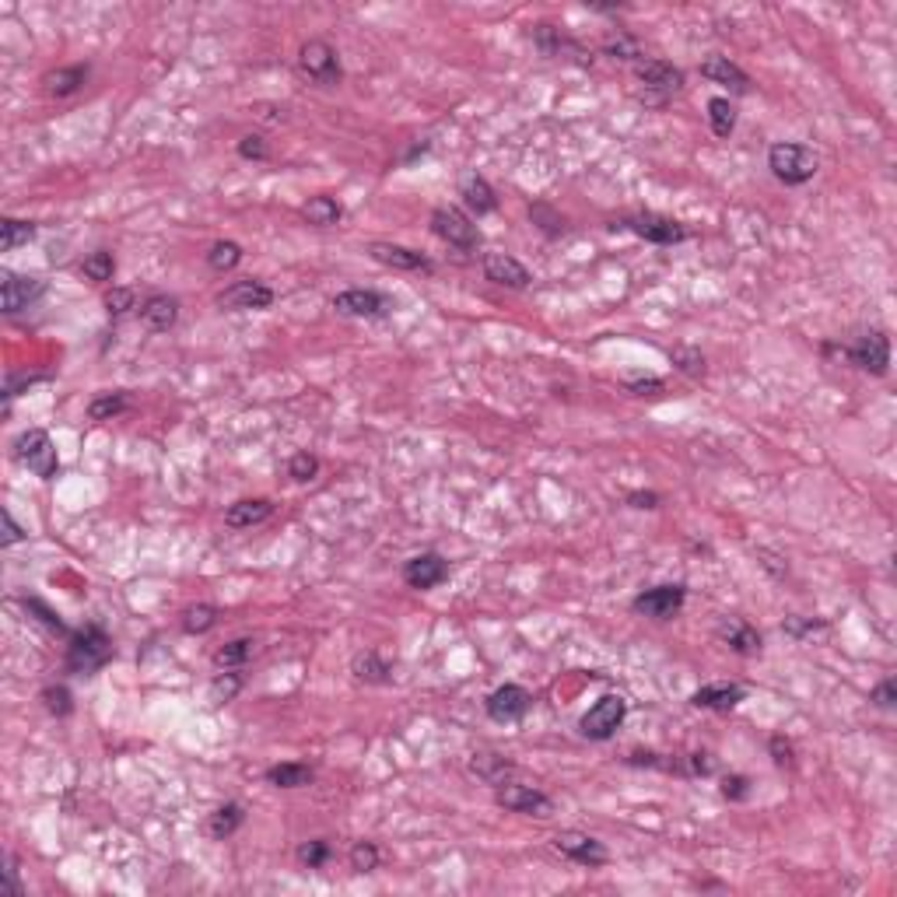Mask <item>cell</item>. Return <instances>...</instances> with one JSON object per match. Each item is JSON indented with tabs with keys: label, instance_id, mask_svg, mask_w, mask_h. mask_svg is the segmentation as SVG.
Here are the masks:
<instances>
[{
	"label": "cell",
	"instance_id": "cell-42",
	"mask_svg": "<svg viewBox=\"0 0 897 897\" xmlns=\"http://www.w3.org/2000/svg\"><path fill=\"white\" fill-rule=\"evenodd\" d=\"M243 691V677L239 673H218L214 680H210V701H218V705H225V701H232L235 694Z\"/></svg>",
	"mask_w": 897,
	"mask_h": 897
},
{
	"label": "cell",
	"instance_id": "cell-59",
	"mask_svg": "<svg viewBox=\"0 0 897 897\" xmlns=\"http://www.w3.org/2000/svg\"><path fill=\"white\" fill-rule=\"evenodd\" d=\"M624 386H628L631 393H649V389L659 393V389H662V379H628Z\"/></svg>",
	"mask_w": 897,
	"mask_h": 897
},
{
	"label": "cell",
	"instance_id": "cell-12",
	"mask_svg": "<svg viewBox=\"0 0 897 897\" xmlns=\"http://www.w3.org/2000/svg\"><path fill=\"white\" fill-rule=\"evenodd\" d=\"M494 799H498V807H505L508 814L551 816V810H554V803H551L547 792H540V789H533V785H516V782L501 785V789L494 792Z\"/></svg>",
	"mask_w": 897,
	"mask_h": 897
},
{
	"label": "cell",
	"instance_id": "cell-3",
	"mask_svg": "<svg viewBox=\"0 0 897 897\" xmlns=\"http://www.w3.org/2000/svg\"><path fill=\"white\" fill-rule=\"evenodd\" d=\"M638 74V102L645 106H666L680 88H684V71L666 64V60H638L635 64Z\"/></svg>",
	"mask_w": 897,
	"mask_h": 897
},
{
	"label": "cell",
	"instance_id": "cell-41",
	"mask_svg": "<svg viewBox=\"0 0 897 897\" xmlns=\"http://www.w3.org/2000/svg\"><path fill=\"white\" fill-rule=\"evenodd\" d=\"M782 631H785L789 638H796V642H807V638H814V635H824L827 624L816 620V617H789V620L782 624Z\"/></svg>",
	"mask_w": 897,
	"mask_h": 897
},
{
	"label": "cell",
	"instance_id": "cell-56",
	"mask_svg": "<svg viewBox=\"0 0 897 897\" xmlns=\"http://www.w3.org/2000/svg\"><path fill=\"white\" fill-rule=\"evenodd\" d=\"M25 536H29V533L14 523L11 508H4V536H0V547H11V543H18V540H25Z\"/></svg>",
	"mask_w": 897,
	"mask_h": 897
},
{
	"label": "cell",
	"instance_id": "cell-57",
	"mask_svg": "<svg viewBox=\"0 0 897 897\" xmlns=\"http://www.w3.org/2000/svg\"><path fill=\"white\" fill-rule=\"evenodd\" d=\"M712 768H715V765H712L708 754H691V757H688V772H691V775H712Z\"/></svg>",
	"mask_w": 897,
	"mask_h": 897
},
{
	"label": "cell",
	"instance_id": "cell-50",
	"mask_svg": "<svg viewBox=\"0 0 897 897\" xmlns=\"http://www.w3.org/2000/svg\"><path fill=\"white\" fill-rule=\"evenodd\" d=\"M768 750H772L778 768H796V750H792V743H789L785 736H772V739H768Z\"/></svg>",
	"mask_w": 897,
	"mask_h": 897
},
{
	"label": "cell",
	"instance_id": "cell-26",
	"mask_svg": "<svg viewBox=\"0 0 897 897\" xmlns=\"http://www.w3.org/2000/svg\"><path fill=\"white\" fill-rule=\"evenodd\" d=\"M88 67L84 64H74V67H60V71H49L42 84H46V91L49 95H56V98H67V95H74V91H81L84 81H88Z\"/></svg>",
	"mask_w": 897,
	"mask_h": 897
},
{
	"label": "cell",
	"instance_id": "cell-48",
	"mask_svg": "<svg viewBox=\"0 0 897 897\" xmlns=\"http://www.w3.org/2000/svg\"><path fill=\"white\" fill-rule=\"evenodd\" d=\"M21 603H25V611H29V613H36V620H42V624H46L49 631H56V635H71V631H67V624L60 620V613H53L49 607H46V603H42V600L29 596V600H21Z\"/></svg>",
	"mask_w": 897,
	"mask_h": 897
},
{
	"label": "cell",
	"instance_id": "cell-36",
	"mask_svg": "<svg viewBox=\"0 0 897 897\" xmlns=\"http://www.w3.org/2000/svg\"><path fill=\"white\" fill-rule=\"evenodd\" d=\"M81 270H84V278H88V281H95V285H106V281H113V274H116V260H113V252L98 249V252L84 256Z\"/></svg>",
	"mask_w": 897,
	"mask_h": 897
},
{
	"label": "cell",
	"instance_id": "cell-18",
	"mask_svg": "<svg viewBox=\"0 0 897 897\" xmlns=\"http://www.w3.org/2000/svg\"><path fill=\"white\" fill-rule=\"evenodd\" d=\"M372 260L382 263V267H393V270H421V274H431V260L417 249H407V245H393V243H372L368 245Z\"/></svg>",
	"mask_w": 897,
	"mask_h": 897
},
{
	"label": "cell",
	"instance_id": "cell-5",
	"mask_svg": "<svg viewBox=\"0 0 897 897\" xmlns=\"http://www.w3.org/2000/svg\"><path fill=\"white\" fill-rule=\"evenodd\" d=\"M431 232L448 243L452 249H459V252H474L477 245H481V232H477V225L459 210V207H439L435 214H431Z\"/></svg>",
	"mask_w": 897,
	"mask_h": 897
},
{
	"label": "cell",
	"instance_id": "cell-33",
	"mask_svg": "<svg viewBox=\"0 0 897 897\" xmlns=\"http://www.w3.org/2000/svg\"><path fill=\"white\" fill-rule=\"evenodd\" d=\"M243 263V245L239 243H214L210 245V252H207V267L210 270H218V274H228V270H235Z\"/></svg>",
	"mask_w": 897,
	"mask_h": 897
},
{
	"label": "cell",
	"instance_id": "cell-17",
	"mask_svg": "<svg viewBox=\"0 0 897 897\" xmlns=\"http://www.w3.org/2000/svg\"><path fill=\"white\" fill-rule=\"evenodd\" d=\"M448 578V565L442 554H414L407 565H404V582H407L410 589H435V585H442Z\"/></svg>",
	"mask_w": 897,
	"mask_h": 897
},
{
	"label": "cell",
	"instance_id": "cell-21",
	"mask_svg": "<svg viewBox=\"0 0 897 897\" xmlns=\"http://www.w3.org/2000/svg\"><path fill=\"white\" fill-rule=\"evenodd\" d=\"M747 697V688L739 684H705L701 691L691 694L694 708H708V712H730Z\"/></svg>",
	"mask_w": 897,
	"mask_h": 897
},
{
	"label": "cell",
	"instance_id": "cell-22",
	"mask_svg": "<svg viewBox=\"0 0 897 897\" xmlns=\"http://www.w3.org/2000/svg\"><path fill=\"white\" fill-rule=\"evenodd\" d=\"M701 78H708L712 84H726V88H733L736 95H747V91H750V78L736 67L730 56H708V60L701 64Z\"/></svg>",
	"mask_w": 897,
	"mask_h": 897
},
{
	"label": "cell",
	"instance_id": "cell-25",
	"mask_svg": "<svg viewBox=\"0 0 897 897\" xmlns=\"http://www.w3.org/2000/svg\"><path fill=\"white\" fill-rule=\"evenodd\" d=\"M141 320H144V327L148 329L165 333V329L175 327V320H179V302L168 298V295H151V298L141 305Z\"/></svg>",
	"mask_w": 897,
	"mask_h": 897
},
{
	"label": "cell",
	"instance_id": "cell-38",
	"mask_svg": "<svg viewBox=\"0 0 897 897\" xmlns=\"http://www.w3.org/2000/svg\"><path fill=\"white\" fill-rule=\"evenodd\" d=\"M214 624H218V611L210 603H197V607H190L183 613V631L186 635H207Z\"/></svg>",
	"mask_w": 897,
	"mask_h": 897
},
{
	"label": "cell",
	"instance_id": "cell-31",
	"mask_svg": "<svg viewBox=\"0 0 897 897\" xmlns=\"http://www.w3.org/2000/svg\"><path fill=\"white\" fill-rule=\"evenodd\" d=\"M36 239V225L32 221H18V218H4L0 221V252H14L18 245Z\"/></svg>",
	"mask_w": 897,
	"mask_h": 897
},
{
	"label": "cell",
	"instance_id": "cell-11",
	"mask_svg": "<svg viewBox=\"0 0 897 897\" xmlns=\"http://www.w3.org/2000/svg\"><path fill=\"white\" fill-rule=\"evenodd\" d=\"M333 309H337L340 316H355V320H379V316H386L393 305H389L386 295H379V291H372V287H347V291H340V295L333 298Z\"/></svg>",
	"mask_w": 897,
	"mask_h": 897
},
{
	"label": "cell",
	"instance_id": "cell-29",
	"mask_svg": "<svg viewBox=\"0 0 897 897\" xmlns=\"http://www.w3.org/2000/svg\"><path fill=\"white\" fill-rule=\"evenodd\" d=\"M302 214H305V221L309 225H316V228H329V225H337L340 218H344V207H340V201L337 197H312L309 204L302 207Z\"/></svg>",
	"mask_w": 897,
	"mask_h": 897
},
{
	"label": "cell",
	"instance_id": "cell-40",
	"mask_svg": "<svg viewBox=\"0 0 897 897\" xmlns=\"http://www.w3.org/2000/svg\"><path fill=\"white\" fill-rule=\"evenodd\" d=\"M295 856H298V862H302L305 869H320V866H327L329 862L333 849H329L327 838H312V841H302Z\"/></svg>",
	"mask_w": 897,
	"mask_h": 897
},
{
	"label": "cell",
	"instance_id": "cell-37",
	"mask_svg": "<svg viewBox=\"0 0 897 897\" xmlns=\"http://www.w3.org/2000/svg\"><path fill=\"white\" fill-rule=\"evenodd\" d=\"M355 677L358 680H365V684H386L389 680V666L379 659L375 653H362V655H355Z\"/></svg>",
	"mask_w": 897,
	"mask_h": 897
},
{
	"label": "cell",
	"instance_id": "cell-14",
	"mask_svg": "<svg viewBox=\"0 0 897 897\" xmlns=\"http://www.w3.org/2000/svg\"><path fill=\"white\" fill-rule=\"evenodd\" d=\"M218 305L228 312H249V309H270L274 305V291L263 281H235L218 295Z\"/></svg>",
	"mask_w": 897,
	"mask_h": 897
},
{
	"label": "cell",
	"instance_id": "cell-6",
	"mask_svg": "<svg viewBox=\"0 0 897 897\" xmlns=\"http://www.w3.org/2000/svg\"><path fill=\"white\" fill-rule=\"evenodd\" d=\"M14 456L36 474L42 481H53L56 477V470H60V459H56V448L49 442V435L39 431V428H32V431H25V435H18V442H14Z\"/></svg>",
	"mask_w": 897,
	"mask_h": 897
},
{
	"label": "cell",
	"instance_id": "cell-7",
	"mask_svg": "<svg viewBox=\"0 0 897 897\" xmlns=\"http://www.w3.org/2000/svg\"><path fill=\"white\" fill-rule=\"evenodd\" d=\"M624 715H628V701H624L620 694H603V697L582 715L578 730H582L585 739H611V736L620 730Z\"/></svg>",
	"mask_w": 897,
	"mask_h": 897
},
{
	"label": "cell",
	"instance_id": "cell-28",
	"mask_svg": "<svg viewBox=\"0 0 897 897\" xmlns=\"http://www.w3.org/2000/svg\"><path fill=\"white\" fill-rule=\"evenodd\" d=\"M267 782L278 785V789H302V785L312 782V768L302 765V761H285V765L267 768Z\"/></svg>",
	"mask_w": 897,
	"mask_h": 897
},
{
	"label": "cell",
	"instance_id": "cell-27",
	"mask_svg": "<svg viewBox=\"0 0 897 897\" xmlns=\"http://www.w3.org/2000/svg\"><path fill=\"white\" fill-rule=\"evenodd\" d=\"M243 820H245V810L239 803H225V807H218L214 814L207 816V834L218 838V841H225V838H232V834L243 827Z\"/></svg>",
	"mask_w": 897,
	"mask_h": 897
},
{
	"label": "cell",
	"instance_id": "cell-58",
	"mask_svg": "<svg viewBox=\"0 0 897 897\" xmlns=\"http://www.w3.org/2000/svg\"><path fill=\"white\" fill-rule=\"evenodd\" d=\"M628 505H635V508H655L659 494L655 491H635V494H628Z\"/></svg>",
	"mask_w": 897,
	"mask_h": 897
},
{
	"label": "cell",
	"instance_id": "cell-45",
	"mask_svg": "<svg viewBox=\"0 0 897 897\" xmlns=\"http://www.w3.org/2000/svg\"><path fill=\"white\" fill-rule=\"evenodd\" d=\"M603 53L613 56V60H635V56H642V46L638 39H631V36H611V39L603 42Z\"/></svg>",
	"mask_w": 897,
	"mask_h": 897
},
{
	"label": "cell",
	"instance_id": "cell-34",
	"mask_svg": "<svg viewBox=\"0 0 897 897\" xmlns=\"http://www.w3.org/2000/svg\"><path fill=\"white\" fill-rule=\"evenodd\" d=\"M123 410H130V397L126 393H102V397H95L88 404V417L91 421H113V417H120Z\"/></svg>",
	"mask_w": 897,
	"mask_h": 897
},
{
	"label": "cell",
	"instance_id": "cell-4",
	"mask_svg": "<svg viewBox=\"0 0 897 897\" xmlns=\"http://www.w3.org/2000/svg\"><path fill=\"white\" fill-rule=\"evenodd\" d=\"M298 74L305 81L320 84V88H337L344 81V67L340 56L327 39H309L298 49Z\"/></svg>",
	"mask_w": 897,
	"mask_h": 897
},
{
	"label": "cell",
	"instance_id": "cell-23",
	"mask_svg": "<svg viewBox=\"0 0 897 897\" xmlns=\"http://www.w3.org/2000/svg\"><path fill=\"white\" fill-rule=\"evenodd\" d=\"M459 197H463V204L470 207L477 218H484V214H491V210L498 207V197H494L491 183L484 179V175H477V172H466V175H463V183H459Z\"/></svg>",
	"mask_w": 897,
	"mask_h": 897
},
{
	"label": "cell",
	"instance_id": "cell-49",
	"mask_svg": "<svg viewBox=\"0 0 897 897\" xmlns=\"http://www.w3.org/2000/svg\"><path fill=\"white\" fill-rule=\"evenodd\" d=\"M239 158H245V162H267L270 148H267V141L260 133H245L243 141H239Z\"/></svg>",
	"mask_w": 897,
	"mask_h": 897
},
{
	"label": "cell",
	"instance_id": "cell-9",
	"mask_svg": "<svg viewBox=\"0 0 897 897\" xmlns=\"http://www.w3.org/2000/svg\"><path fill=\"white\" fill-rule=\"evenodd\" d=\"M42 295H46V281H39V278L11 274V270L0 274V305H4L7 316L21 312V309H32Z\"/></svg>",
	"mask_w": 897,
	"mask_h": 897
},
{
	"label": "cell",
	"instance_id": "cell-47",
	"mask_svg": "<svg viewBox=\"0 0 897 897\" xmlns=\"http://www.w3.org/2000/svg\"><path fill=\"white\" fill-rule=\"evenodd\" d=\"M106 309H109V316H113V320H120V316H126L130 309H137V295H133V287H113V291L106 295Z\"/></svg>",
	"mask_w": 897,
	"mask_h": 897
},
{
	"label": "cell",
	"instance_id": "cell-43",
	"mask_svg": "<svg viewBox=\"0 0 897 897\" xmlns=\"http://www.w3.org/2000/svg\"><path fill=\"white\" fill-rule=\"evenodd\" d=\"M287 474H291V481L305 484V481H312V477L320 474V459H316L312 452H295L291 463H287Z\"/></svg>",
	"mask_w": 897,
	"mask_h": 897
},
{
	"label": "cell",
	"instance_id": "cell-32",
	"mask_svg": "<svg viewBox=\"0 0 897 897\" xmlns=\"http://www.w3.org/2000/svg\"><path fill=\"white\" fill-rule=\"evenodd\" d=\"M470 772L481 782H488V785H505V775L512 772V765L505 757H498V754H477L470 761Z\"/></svg>",
	"mask_w": 897,
	"mask_h": 897
},
{
	"label": "cell",
	"instance_id": "cell-16",
	"mask_svg": "<svg viewBox=\"0 0 897 897\" xmlns=\"http://www.w3.org/2000/svg\"><path fill=\"white\" fill-rule=\"evenodd\" d=\"M533 708V694L519 684H505L488 697V715L494 722H519Z\"/></svg>",
	"mask_w": 897,
	"mask_h": 897
},
{
	"label": "cell",
	"instance_id": "cell-19",
	"mask_svg": "<svg viewBox=\"0 0 897 897\" xmlns=\"http://www.w3.org/2000/svg\"><path fill=\"white\" fill-rule=\"evenodd\" d=\"M484 278H488L491 285L516 287V291H523L533 281L530 270L516 256H508V252H488L484 256Z\"/></svg>",
	"mask_w": 897,
	"mask_h": 897
},
{
	"label": "cell",
	"instance_id": "cell-52",
	"mask_svg": "<svg viewBox=\"0 0 897 897\" xmlns=\"http://www.w3.org/2000/svg\"><path fill=\"white\" fill-rule=\"evenodd\" d=\"M869 701L876 705V708H884V712H891L897 705V684L894 680H884V684H876L873 694H869Z\"/></svg>",
	"mask_w": 897,
	"mask_h": 897
},
{
	"label": "cell",
	"instance_id": "cell-55",
	"mask_svg": "<svg viewBox=\"0 0 897 897\" xmlns=\"http://www.w3.org/2000/svg\"><path fill=\"white\" fill-rule=\"evenodd\" d=\"M39 379L42 375H29V372L14 375V372H11V375H7V386H4V404H11V400L18 397V389H21V386H32V382H39Z\"/></svg>",
	"mask_w": 897,
	"mask_h": 897
},
{
	"label": "cell",
	"instance_id": "cell-30",
	"mask_svg": "<svg viewBox=\"0 0 897 897\" xmlns=\"http://www.w3.org/2000/svg\"><path fill=\"white\" fill-rule=\"evenodd\" d=\"M252 655H256V642H252V638H232V642H225V645L214 653V666L235 670V666H245Z\"/></svg>",
	"mask_w": 897,
	"mask_h": 897
},
{
	"label": "cell",
	"instance_id": "cell-54",
	"mask_svg": "<svg viewBox=\"0 0 897 897\" xmlns=\"http://www.w3.org/2000/svg\"><path fill=\"white\" fill-rule=\"evenodd\" d=\"M4 887H7V894H14V897L25 894V887H21V880H18V859L11 856V852L4 859Z\"/></svg>",
	"mask_w": 897,
	"mask_h": 897
},
{
	"label": "cell",
	"instance_id": "cell-46",
	"mask_svg": "<svg viewBox=\"0 0 897 897\" xmlns=\"http://www.w3.org/2000/svg\"><path fill=\"white\" fill-rule=\"evenodd\" d=\"M347 859H351V869H355V873H372V869H379V859L382 856H379V849H375L372 841H358Z\"/></svg>",
	"mask_w": 897,
	"mask_h": 897
},
{
	"label": "cell",
	"instance_id": "cell-15",
	"mask_svg": "<svg viewBox=\"0 0 897 897\" xmlns=\"http://www.w3.org/2000/svg\"><path fill=\"white\" fill-rule=\"evenodd\" d=\"M554 849L571 862H582V866H603L611 859L603 841H596L593 834H582V831H561L554 838Z\"/></svg>",
	"mask_w": 897,
	"mask_h": 897
},
{
	"label": "cell",
	"instance_id": "cell-39",
	"mask_svg": "<svg viewBox=\"0 0 897 897\" xmlns=\"http://www.w3.org/2000/svg\"><path fill=\"white\" fill-rule=\"evenodd\" d=\"M530 221L543 232V235H551V239H558L561 232H565V218L554 210L551 204H533L530 207Z\"/></svg>",
	"mask_w": 897,
	"mask_h": 897
},
{
	"label": "cell",
	"instance_id": "cell-20",
	"mask_svg": "<svg viewBox=\"0 0 897 897\" xmlns=\"http://www.w3.org/2000/svg\"><path fill=\"white\" fill-rule=\"evenodd\" d=\"M719 638H722L736 655L761 653V635H757L743 617H722V620H719Z\"/></svg>",
	"mask_w": 897,
	"mask_h": 897
},
{
	"label": "cell",
	"instance_id": "cell-51",
	"mask_svg": "<svg viewBox=\"0 0 897 897\" xmlns=\"http://www.w3.org/2000/svg\"><path fill=\"white\" fill-rule=\"evenodd\" d=\"M673 362L680 365V372H688V375H701V372H705V358H701V351H694V347H677V351H673Z\"/></svg>",
	"mask_w": 897,
	"mask_h": 897
},
{
	"label": "cell",
	"instance_id": "cell-53",
	"mask_svg": "<svg viewBox=\"0 0 897 897\" xmlns=\"http://www.w3.org/2000/svg\"><path fill=\"white\" fill-rule=\"evenodd\" d=\"M722 796H726V799H733V803L747 799V796H750V782H747L743 775H726L722 778Z\"/></svg>",
	"mask_w": 897,
	"mask_h": 897
},
{
	"label": "cell",
	"instance_id": "cell-1",
	"mask_svg": "<svg viewBox=\"0 0 897 897\" xmlns=\"http://www.w3.org/2000/svg\"><path fill=\"white\" fill-rule=\"evenodd\" d=\"M768 168H772V175H775L778 183L803 186V183H810L816 175L820 158H816L814 148H807L799 141H778V144H772V151H768Z\"/></svg>",
	"mask_w": 897,
	"mask_h": 897
},
{
	"label": "cell",
	"instance_id": "cell-8",
	"mask_svg": "<svg viewBox=\"0 0 897 897\" xmlns=\"http://www.w3.org/2000/svg\"><path fill=\"white\" fill-rule=\"evenodd\" d=\"M845 358H852L869 375H887V368H891V337L884 329H869L845 351Z\"/></svg>",
	"mask_w": 897,
	"mask_h": 897
},
{
	"label": "cell",
	"instance_id": "cell-35",
	"mask_svg": "<svg viewBox=\"0 0 897 897\" xmlns=\"http://www.w3.org/2000/svg\"><path fill=\"white\" fill-rule=\"evenodd\" d=\"M708 123L715 137H730L736 130V106L730 98H712L708 102Z\"/></svg>",
	"mask_w": 897,
	"mask_h": 897
},
{
	"label": "cell",
	"instance_id": "cell-13",
	"mask_svg": "<svg viewBox=\"0 0 897 897\" xmlns=\"http://www.w3.org/2000/svg\"><path fill=\"white\" fill-rule=\"evenodd\" d=\"M635 235H642L645 243H655V245H677L684 243L691 232L680 225V221H673V218H662V214H635V218H628L624 221Z\"/></svg>",
	"mask_w": 897,
	"mask_h": 897
},
{
	"label": "cell",
	"instance_id": "cell-24",
	"mask_svg": "<svg viewBox=\"0 0 897 897\" xmlns=\"http://www.w3.org/2000/svg\"><path fill=\"white\" fill-rule=\"evenodd\" d=\"M270 512H274V505H270L267 498H243V501L228 505L225 523H228L232 530H249V526H260L263 519H270Z\"/></svg>",
	"mask_w": 897,
	"mask_h": 897
},
{
	"label": "cell",
	"instance_id": "cell-10",
	"mask_svg": "<svg viewBox=\"0 0 897 897\" xmlns=\"http://www.w3.org/2000/svg\"><path fill=\"white\" fill-rule=\"evenodd\" d=\"M684 600H688V589L684 585H655V589H645L635 596V613L642 617H653V620H670L677 613L684 611Z\"/></svg>",
	"mask_w": 897,
	"mask_h": 897
},
{
	"label": "cell",
	"instance_id": "cell-2",
	"mask_svg": "<svg viewBox=\"0 0 897 897\" xmlns=\"http://www.w3.org/2000/svg\"><path fill=\"white\" fill-rule=\"evenodd\" d=\"M109 659H113V638L98 624H88L78 635H71V645H67V670L71 673H78V677L98 673Z\"/></svg>",
	"mask_w": 897,
	"mask_h": 897
},
{
	"label": "cell",
	"instance_id": "cell-44",
	"mask_svg": "<svg viewBox=\"0 0 897 897\" xmlns=\"http://www.w3.org/2000/svg\"><path fill=\"white\" fill-rule=\"evenodd\" d=\"M42 705H46V712L56 715V719H64V715L74 712V697H71L67 688H46V691H42Z\"/></svg>",
	"mask_w": 897,
	"mask_h": 897
}]
</instances>
